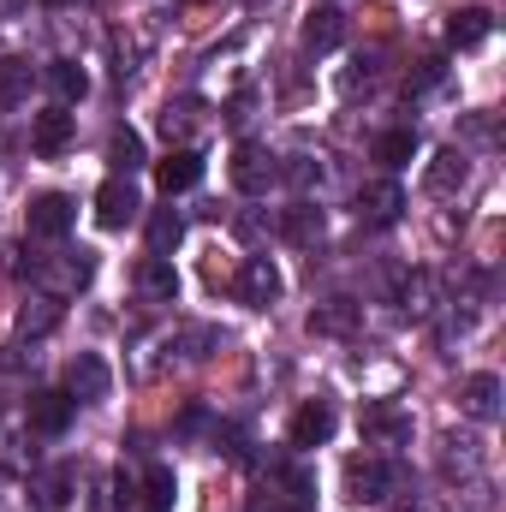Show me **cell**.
I'll return each mask as SVG.
<instances>
[{
	"mask_svg": "<svg viewBox=\"0 0 506 512\" xmlns=\"http://www.w3.org/2000/svg\"><path fill=\"white\" fill-rule=\"evenodd\" d=\"M24 274L42 280L48 298H66V292H84L90 274H96V256L90 251H60V256H30L24 251Z\"/></svg>",
	"mask_w": 506,
	"mask_h": 512,
	"instance_id": "obj_1",
	"label": "cell"
},
{
	"mask_svg": "<svg viewBox=\"0 0 506 512\" xmlns=\"http://www.w3.org/2000/svg\"><path fill=\"white\" fill-rule=\"evenodd\" d=\"M316 501V477L304 465H268V495L256 501V512H310Z\"/></svg>",
	"mask_w": 506,
	"mask_h": 512,
	"instance_id": "obj_2",
	"label": "cell"
},
{
	"mask_svg": "<svg viewBox=\"0 0 506 512\" xmlns=\"http://www.w3.org/2000/svg\"><path fill=\"white\" fill-rule=\"evenodd\" d=\"M72 221H78V209H72L66 191H42V197H30V209H24V233H30V239H66Z\"/></svg>",
	"mask_w": 506,
	"mask_h": 512,
	"instance_id": "obj_3",
	"label": "cell"
},
{
	"mask_svg": "<svg viewBox=\"0 0 506 512\" xmlns=\"http://www.w3.org/2000/svg\"><path fill=\"white\" fill-rule=\"evenodd\" d=\"M114 393V370L96 358V352H78L72 364H66V399L72 405H102Z\"/></svg>",
	"mask_w": 506,
	"mask_h": 512,
	"instance_id": "obj_4",
	"label": "cell"
},
{
	"mask_svg": "<svg viewBox=\"0 0 506 512\" xmlns=\"http://www.w3.org/2000/svg\"><path fill=\"white\" fill-rule=\"evenodd\" d=\"M387 495H393V465L387 459L370 453V459H352L346 465V501L352 507H381Z\"/></svg>",
	"mask_w": 506,
	"mask_h": 512,
	"instance_id": "obj_5",
	"label": "cell"
},
{
	"mask_svg": "<svg viewBox=\"0 0 506 512\" xmlns=\"http://www.w3.org/2000/svg\"><path fill=\"white\" fill-rule=\"evenodd\" d=\"M137 215H143V197H137V185H131L126 173H114V179L96 191V221H102L108 233H126Z\"/></svg>",
	"mask_w": 506,
	"mask_h": 512,
	"instance_id": "obj_6",
	"label": "cell"
},
{
	"mask_svg": "<svg viewBox=\"0 0 506 512\" xmlns=\"http://www.w3.org/2000/svg\"><path fill=\"white\" fill-rule=\"evenodd\" d=\"M399 215H405V185L399 179H370L358 191V221L364 227H393Z\"/></svg>",
	"mask_w": 506,
	"mask_h": 512,
	"instance_id": "obj_7",
	"label": "cell"
},
{
	"mask_svg": "<svg viewBox=\"0 0 506 512\" xmlns=\"http://www.w3.org/2000/svg\"><path fill=\"white\" fill-rule=\"evenodd\" d=\"M274 179H280V161H274L262 143H239V155H233V185H239L245 197H268Z\"/></svg>",
	"mask_w": 506,
	"mask_h": 512,
	"instance_id": "obj_8",
	"label": "cell"
},
{
	"mask_svg": "<svg viewBox=\"0 0 506 512\" xmlns=\"http://www.w3.org/2000/svg\"><path fill=\"white\" fill-rule=\"evenodd\" d=\"M334 423H340V417H334L328 399H304V405L292 411V423H286V441H292L298 453H304V447H322V441L334 435Z\"/></svg>",
	"mask_w": 506,
	"mask_h": 512,
	"instance_id": "obj_9",
	"label": "cell"
},
{
	"mask_svg": "<svg viewBox=\"0 0 506 512\" xmlns=\"http://www.w3.org/2000/svg\"><path fill=\"white\" fill-rule=\"evenodd\" d=\"M233 292H239V304H251V310H268V304L280 298V268H274L268 256H245V268H239Z\"/></svg>",
	"mask_w": 506,
	"mask_h": 512,
	"instance_id": "obj_10",
	"label": "cell"
},
{
	"mask_svg": "<svg viewBox=\"0 0 506 512\" xmlns=\"http://www.w3.org/2000/svg\"><path fill=\"white\" fill-rule=\"evenodd\" d=\"M364 328V304L358 298H322L310 310V334H328V340H352Z\"/></svg>",
	"mask_w": 506,
	"mask_h": 512,
	"instance_id": "obj_11",
	"label": "cell"
},
{
	"mask_svg": "<svg viewBox=\"0 0 506 512\" xmlns=\"http://www.w3.org/2000/svg\"><path fill=\"white\" fill-rule=\"evenodd\" d=\"M364 441H370V447H405V441H411V411L376 399V405L364 411Z\"/></svg>",
	"mask_w": 506,
	"mask_h": 512,
	"instance_id": "obj_12",
	"label": "cell"
},
{
	"mask_svg": "<svg viewBox=\"0 0 506 512\" xmlns=\"http://www.w3.org/2000/svg\"><path fill=\"white\" fill-rule=\"evenodd\" d=\"M298 36H304L310 54H334V48L346 42V12H340V6H310Z\"/></svg>",
	"mask_w": 506,
	"mask_h": 512,
	"instance_id": "obj_13",
	"label": "cell"
},
{
	"mask_svg": "<svg viewBox=\"0 0 506 512\" xmlns=\"http://www.w3.org/2000/svg\"><path fill=\"white\" fill-rule=\"evenodd\" d=\"M423 185H429V197H459V191L471 185V155H465V149H441V155L429 161Z\"/></svg>",
	"mask_w": 506,
	"mask_h": 512,
	"instance_id": "obj_14",
	"label": "cell"
},
{
	"mask_svg": "<svg viewBox=\"0 0 506 512\" xmlns=\"http://www.w3.org/2000/svg\"><path fill=\"white\" fill-rule=\"evenodd\" d=\"M72 399H66V387H48V393H30V429L36 435H66V423H72Z\"/></svg>",
	"mask_w": 506,
	"mask_h": 512,
	"instance_id": "obj_15",
	"label": "cell"
},
{
	"mask_svg": "<svg viewBox=\"0 0 506 512\" xmlns=\"http://www.w3.org/2000/svg\"><path fill=\"white\" fill-rule=\"evenodd\" d=\"M72 131H78V120H72L66 108H48V114L30 120V149H36V155H66Z\"/></svg>",
	"mask_w": 506,
	"mask_h": 512,
	"instance_id": "obj_16",
	"label": "cell"
},
{
	"mask_svg": "<svg viewBox=\"0 0 506 512\" xmlns=\"http://www.w3.org/2000/svg\"><path fill=\"white\" fill-rule=\"evenodd\" d=\"M322 227H328V221H322L316 203H292V209L280 215V239L298 245V251H316V245H322Z\"/></svg>",
	"mask_w": 506,
	"mask_h": 512,
	"instance_id": "obj_17",
	"label": "cell"
},
{
	"mask_svg": "<svg viewBox=\"0 0 506 512\" xmlns=\"http://www.w3.org/2000/svg\"><path fill=\"white\" fill-rule=\"evenodd\" d=\"M137 292H143L149 304H173V298H179V268H173V256H143Z\"/></svg>",
	"mask_w": 506,
	"mask_h": 512,
	"instance_id": "obj_18",
	"label": "cell"
},
{
	"mask_svg": "<svg viewBox=\"0 0 506 512\" xmlns=\"http://www.w3.org/2000/svg\"><path fill=\"white\" fill-rule=\"evenodd\" d=\"M459 405H465L477 423H495V417H501V376H495V370H477V376L465 382V393H459Z\"/></svg>",
	"mask_w": 506,
	"mask_h": 512,
	"instance_id": "obj_19",
	"label": "cell"
},
{
	"mask_svg": "<svg viewBox=\"0 0 506 512\" xmlns=\"http://www.w3.org/2000/svg\"><path fill=\"white\" fill-rule=\"evenodd\" d=\"M489 30H495V12H483V6H459V12L447 18V42H453V48H483Z\"/></svg>",
	"mask_w": 506,
	"mask_h": 512,
	"instance_id": "obj_20",
	"label": "cell"
},
{
	"mask_svg": "<svg viewBox=\"0 0 506 512\" xmlns=\"http://www.w3.org/2000/svg\"><path fill=\"white\" fill-rule=\"evenodd\" d=\"M155 179H161L167 197H179V191H191V185L203 179V155H197V149H173V155L155 167Z\"/></svg>",
	"mask_w": 506,
	"mask_h": 512,
	"instance_id": "obj_21",
	"label": "cell"
},
{
	"mask_svg": "<svg viewBox=\"0 0 506 512\" xmlns=\"http://www.w3.org/2000/svg\"><path fill=\"white\" fill-rule=\"evenodd\" d=\"M30 84H36L30 60L6 54V60H0V108H18V102H30Z\"/></svg>",
	"mask_w": 506,
	"mask_h": 512,
	"instance_id": "obj_22",
	"label": "cell"
},
{
	"mask_svg": "<svg viewBox=\"0 0 506 512\" xmlns=\"http://www.w3.org/2000/svg\"><path fill=\"white\" fill-rule=\"evenodd\" d=\"M185 239V215L179 209H155L149 215V256H173Z\"/></svg>",
	"mask_w": 506,
	"mask_h": 512,
	"instance_id": "obj_23",
	"label": "cell"
},
{
	"mask_svg": "<svg viewBox=\"0 0 506 512\" xmlns=\"http://www.w3.org/2000/svg\"><path fill=\"white\" fill-rule=\"evenodd\" d=\"M48 84H54L60 102H84V96H90V72H84L78 60H54V66H48Z\"/></svg>",
	"mask_w": 506,
	"mask_h": 512,
	"instance_id": "obj_24",
	"label": "cell"
},
{
	"mask_svg": "<svg viewBox=\"0 0 506 512\" xmlns=\"http://www.w3.org/2000/svg\"><path fill=\"white\" fill-rule=\"evenodd\" d=\"M60 322V298H48V292H36V298H24V310H18V334H48Z\"/></svg>",
	"mask_w": 506,
	"mask_h": 512,
	"instance_id": "obj_25",
	"label": "cell"
},
{
	"mask_svg": "<svg viewBox=\"0 0 506 512\" xmlns=\"http://www.w3.org/2000/svg\"><path fill=\"white\" fill-rule=\"evenodd\" d=\"M411 155H417V131L411 126H393V131H381L376 137V161L381 167H405Z\"/></svg>",
	"mask_w": 506,
	"mask_h": 512,
	"instance_id": "obj_26",
	"label": "cell"
},
{
	"mask_svg": "<svg viewBox=\"0 0 506 512\" xmlns=\"http://www.w3.org/2000/svg\"><path fill=\"white\" fill-rule=\"evenodd\" d=\"M108 161H114V173H137V167H143V137H137V131L131 126H120L114 131V137H108Z\"/></svg>",
	"mask_w": 506,
	"mask_h": 512,
	"instance_id": "obj_27",
	"label": "cell"
},
{
	"mask_svg": "<svg viewBox=\"0 0 506 512\" xmlns=\"http://www.w3.org/2000/svg\"><path fill=\"white\" fill-rule=\"evenodd\" d=\"M429 292H435V280H429L423 268H411V274L399 280V310H405V316H429V310H435Z\"/></svg>",
	"mask_w": 506,
	"mask_h": 512,
	"instance_id": "obj_28",
	"label": "cell"
},
{
	"mask_svg": "<svg viewBox=\"0 0 506 512\" xmlns=\"http://www.w3.org/2000/svg\"><path fill=\"white\" fill-rule=\"evenodd\" d=\"M72 483H78V477H72V471L60 465V471H48V477L36 483V501H42V507H48V512H60V507H66V501H72Z\"/></svg>",
	"mask_w": 506,
	"mask_h": 512,
	"instance_id": "obj_29",
	"label": "cell"
},
{
	"mask_svg": "<svg viewBox=\"0 0 506 512\" xmlns=\"http://www.w3.org/2000/svg\"><path fill=\"white\" fill-rule=\"evenodd\" d=\"M143 489H149V507H155V512H167V507H173V495H179V483H173V471H167V465H149Z\"/></svg>",
	"mask_w": 506,
	"mask_h": 512,
	"instance_id": "obj_30",
	"label": "cell"
},
{
	"mask_svg": "<svg viewBox=\"0 0 506 512\" xmlns=\"http://www.w3.org/2000/svg\"><path fill=\"white\" fill-rule=\"evenodd\" d=\"M280 179H292L298 191H310V185H322V161H310V155H292V167H280Z\"/></svg>",
	"mask_w": 506,
	"mask_h": 512,
	"instance_id": "obj_31",
	"label": "cell"
},
{
	"mask_svg": "<svg viewBox=\"0 0 506 512\" xmlns=\"http://www.w3.org/2000/svg\"><path fill=\"white\" fill-rule=\"evenodd\" d=\"M161 131H167V137H185V131H191V102H179V108L167 102V114H161Z\"/></svg>",
	"mask_w": 506,
	"mask_h": 512,
	"instance_id": "obj_32",
	"label": "cell"
},
{
	"mask_svg": "<svg viewBox=\"0 0 506 512\" xmlns=\"http://www.w3.org/2000/svg\"><path fill=\"white\" fill-rule=\"evenodd\" d=\"M447 471H477V441H447Z\"/></svg>",
	"mask_w": 506,
	"mask_h": 512,
	"instance_id": "obj_33",
	"label": "cell"
},
{
	"mask_svg": "<svg viewBox=\"0 0 506 512\" xmlns=\"http://www.w3.org/2000/svg\"><path fill=\"white\" fill-rule=\"evenodd\" d=\"M18 6H24V0H0V12H18Z\"/></svg>",
	"mask_w": 506,
	"mask_h": 512,
	"instance_id": "obj_34",
	"label": "cell"
},
{
	"mask_svg": "<svg viewBox=\"0 0 506 512\" xmlns=\"http://www.w3.org/2000/svg\"><path fill=\"white\" fill-rule=\"evenodd\" d=\"M42 6H72V0H42Z\"/></svg>",
	"mask_w": 506,
	"mask_h": 512,
	"instance_id": "obj_35",
	"label": "cell"
}]
</instances>
